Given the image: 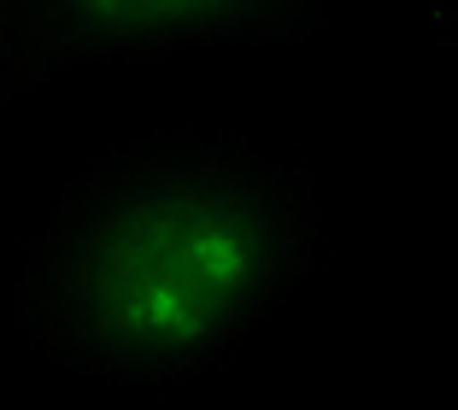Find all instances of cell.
Masks as SVG:
<instances>
[{"label":"cell","mask_w":458,"mask_h":410,"mask_svg":"<svg viewBox=\"0 0 458 410\" xmlns=\"http://www.w3.org/2000/svg\"><path fill=\"white\" fill-rule=\"evenodd\" d=\"M329 0H13L0 29V100L89 65H159L200 47H294Z\"/></svg>","instance_id":"7a4b0ae2"},{"label":"cell","mask_w":458,"mask_h":410,"mask_svg":"<svg viewBox=\"0 0 458 410\" xmlns=\"http://www.w3.org/2000/svg\"><path fill=\"white\" fill-rule=\"evenodd\" d=\"M441 18H446V24L458 29V0H441Z\"/></svg>","instance_id":"3957f363"},{"label":"cell","mask_w":458,"mask_h":410,"mask_svg":"<svg viewBox=\"0 0 458 410\" xmlns=\"http://www.w3.org/2000/svg\"><path fill=\"white\" fill-rule=\"evenodd\" d=\"M6 13H13V0H0V29H6Z\"/></svg>","instance_id":"277c9868"},{"label":"cell","mask_w":458,"mask_h":410,"mask_svg":"<svg viewBox=\"0 0 458 410\" xmlns=\"http://www.w3.org/2000/svg\"><path fill=\"white\" fill-rule=\"evenodd\" d=\"M324 212L300 164L242 135L159 130L89 159L30 235L13 329L118 387L217 375L311 281Z\"/></svg>","instance_id":"6da1fadb"}]
</instances>
